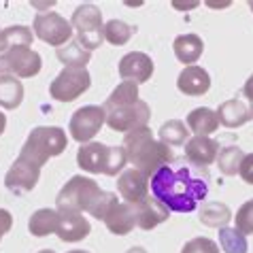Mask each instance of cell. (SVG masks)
Segmentation results:
<instances>
[{
  "instance_id": "obj_1",
  "label": "cell",
  "mask_w": 253,
  "mask_h": 253,
  "mask_svg": "<svg viewBox=\"0 0 253 253\" xmlns=\"http://www.w3.org/2000/svg\"><path fill=\"white\" fill-rule=\"evenodd\" d=\"M151 196L160 200L168 211L192 213L205 202L209 183L189 170L187 166H162L149 181Z\"/></svg>"
},
{
  "instance_id": "obj_2",
  "label": "cell",
  "mask_w": 253,
  "mask_h": 253,
  "mask_svg": "<svg viewBox=\"0 0 253 253\" xmlns=\"http://www.w3.org/2000/svg\"><path fill=\"white\" fill-rule=\"evenodd\" d=\"M124 149L128 162H132V168H136L147 177H153L162 166H168L174 160L172 147L153 138L149 126L128 132L124 138Z\"/></svg>"
},
{
  "instance_id": "obj_3",
  "label": "cell",
  "mask_w": 253,
  "mask_h": 253,
  "mask_svg": "<svg viewBox=\"0 0 253 253\" xmlns=\"http://www.w3.org/2000/svg\"><path fill=\"white\" fill-rule=\"evenodd\" d=\"M128 164V156H126L124 147H109L104 143H85L79 147L77 151V166L83 172H92V174H122Z\"/></svg>"
},
{
  "instance_id": "obj_4",
  "label": "cell",
  "mask_w": 253,
  "mask_h": 253,
  "mask_svg": "<svg viewBox=\"0 0 253 253\" xmlns=\"http://www.w3.org/2000/svg\"><path fill=\"white\" fill-rule=\"evenodd\" d=\"M66 145H68L66 132L62 128H58V126H37L28 134L19 156L32 160L34 164L43 168L51 158L60 156L66 149Z\"/></svg>"
},
{
  "instance_id": "obj_5",
  "label": "cell",
  "mask_w": 253,
  "mask_h": 253,
  "mask_svg": "<svg viewBox=\"0 0 253 253\" xmlns=\"http://www.w3.org/2000/svg\"><path fill=\"white\" fill-rule=\"evenodd\" d=\"M100 194H102V189L94 179L77 174V177L68 179V183L60 189L58 198H55V209L60 213H64V211L89 213V209L94 207V202L98 200Z\"/></svg>"
},
{
  "instance_id": "obj_6",
  "label": "cell",
  "mask_w": 253,
  "mask_h": 253,
  "mask_svg": "<svg viewBox=\"0 0 253 253\" xmlns=\"http://www.w3.org/2000/svg\"><path fill=\"white\" fill-rule=\"evenodd\" d=\"M70 26L77 30V43L87 51H94L104 43V22H102V11L96 4H81L77 6Z\"/></svg>"
},
{
  "instance_id": "obj_7",
  "label": "cell",
  "mask_w": 253,
  "mask_h": 253,
  "mask_svg": "<svg viewBox=\"0 0 253 253\" xmlns=\"http://www.w3.org/2000/svg\"><path fill=\"white\" fill-rule=\"evenodd\" d=\"M43 68V60L32 47H9L0 55V77L13 75L17 79H32Z\"/></svg>"
},
{
  "instance_id": "obj_8",
  "label": "cell",
  "mask_w": 253,
  "mask_h": 253,
  "mask_svg": "<svg viewBox=\"0 0 253 253\" xmlns=\"http://www.w3.org/2000/svg\"><path fill=\"white\" fill-rule=\"evenodd\" d=\"M92 85L87 68H64L49 85V96L58 102H73Z\"/></svg>"
},
{
  "instance_id": "obj_9",
  "label": "cell",
  "mask_w": 253,
  "mask_h": 253,
  "mask_svg": "<svg viewBox=\"0 0 253 253\" xmlns=\"http://www.w3.org/2000/svg\"><path fill=\"white\" fill-rule=\"evenodd\" d=\"M32 28H34V37L55 49L68 45L70 39H73V26H70V22H66L60 13H53V11L39 13L32 22Z\"/></svg>"
},
{
  "instance_id": "obj_10",
  "label": "cell",
  "mask_w": 253,
  "mask_h": 253,
  "mask_svg": "<svg viewBox=\"0 0 253 253\" xmlns=\"http://www.w3.org/2000/svg\"><path fill=\"white\" fill-rule=\"evenodd\" d=\"M104 124H107V111L98 107V104H87V107H81L73 113L68 130L73 140L85 145V143H92V138L100 132Z\"/></svg>"
},
{
  "instance_id": "obj_11",
  "label": "cell",
  "mask_w": 253,
  "mask_h": 253,
  "mask_svg": "<svg viewBox=\"0 0 253 253\" xmlns=\"http://www.w3.org/2000/svg\"><path fill=\"white\" fill-rule=\"evenodd\" d=\"M149 119H151V107L143 100L107 111V126L113 132H126V134L138 128H147Z\"/></svg>"
},
{
  "instance_id": "obj_12",
  "label": "cell",
  "mask_w": 253,
  "mask_h": 253,
  "mask_svg": "<svg viewBox=\"0 0 253 253\" xmlns=\"http://www.w3.org/2000/svg\"><path fill=\"white\" fill-rule=\"evenodd\" d=\"M39 177H41V166L34 164L32 160L19 156L11 164L9 170H6L4 185H6V189H11L13 194H26L37 187Z\"/></svg>"
},
{
  "instance_id": "obj_13",
  "label": "cell",
  "mask_w": 253,
  "mask_h": 253,
  "mask_svg": "<svg viewBox=\"0 0 253 253\" xmlns=\"http://www.w3.org/2000/svg\"><path fill=\"white\" fill-rule=\"evenodd\" d=\"M117 70H119V77H122L124 81H134L136 85H140V83H147L153 77L156 66H153V60L147 53L130 51L119 60Z\"/></svg>"
},
{
  "instance_id": "obj_14",
  "label": "cell",
  "mask_w": 253,
  "mask_h": 253,
  "mask_svg": "<svg viewBox=\"0 0 253 253\" xmlns=\"http://www.w3.org/2000/svg\"><path fill=\"white\" fill-rule=\"evenodd\" d=\"M117 194L130 205H138L149 196V177L136 168H126L117 177Z\"/></svg>"
},
{
  "instance_id": "obj_15",
  "label": "cell",
  "mask_w": 253,
  "mask_h": 253,
  "mask_svg": "<svg viewBox=\"0 0 253 253\" xmlns=\"http://www.w3.org/2000/svg\"><path fill=\"white\" fill-rule=\"evenodd\" d=\"M219 156V143L209 136H192L185 143V158L198 168H209L217 162Z\"/></svg>"
},
{
  "instance_id": "obj_16",
  "label": "cell",
  "mask_w": 253,
  "mask_h": 253,
  "mask_svg": "<svg viewBox=\"0 0 253 253\" xmlns=\"http://www.w3.org/2000/svg\"><path fill=\"white\" fill-rule=\"evenodd\" d=\"M217 117H219V126L223 128H241V126L249 124L253 119V107H249L241 98H230V100L221 102L217 109Z\"/></svg>"
},
{
  "instance_id": "obj_17",
  "label": "cell",
  "mask_w": 253,
  "mask_h": 253,
  "mask_svg": "<svg viewBox=\"0 0 253 253\" xmlns=\"http://www.w3.org/2000/svg\"><path fill=\"white\" fill-rule=\"evenodd\" d=\"M89 232H92V226H89V221L83 217V213H73V211L60 213V223H58V230H55L60 241L77 243V241H83Z\"/></svg>"
},
{
  "instance_id": "obj_18",
  "label": "cell",
  "mask_w": 253,
  "mask_h": 253,
  "mask_svg": "<svg viewBox=\"0 0 253 253\" xmlns=\"http://www.w3.org/2000/svg\"><path fill=\"white\" fill-rule=\"evenodd\" d=\"M177 87L185 96H205L211 89V77L202 66H185L177 77Z\"/></svg>"
},
{
  "instance_id": "obj_19",
  "label": "cell",
  "mask_w": 253,
  "mask_h": 253,
  "mask_svg": "<svg viewBox=\"0 0 253 253\" xmlns=\"http://www.w3.org/2000/svg\"><path fill=\"white\" fill-rule=\"evenodd\" d=\"M107 228L111 234H117V236H126L134 230L138 223H136V207L130 205V202H119L117 207L111 209V213L107 215Z\"/></svg>"
},
{
  "instance_id": "obj_20",
  "label": "cell",
  "mask_w": 253,
  "mask_h": 253,
  "mask_svg": "<svg viewBox=\"0 0 253 253\" xmlns=\"http://www.w3.org/2000/svg\"><path fill=\"white\" fill-rule=\"evenodd\" d=\"M134 207H136V223L140 230H153L170 217V211L162 205L160 200L153 198V196L151 198L147 196L143 202H138Z\"/></svg>"
},
{
  "instance_id": "obj_21",
  "label": "cell",
  "mask_w": 253,
  "mask_h": 253,
  "mask_svg": "<svg viewBox=\"0 0 253 253\" xmlns=\"http://www.w3.org/2000/svg\"><path fill=\"white\" fill-rule=\"evenodd\" d=\"M172 49H174V55H177V60L181 64L196 66V62L205 53V41H202L198 34H181V37L174 39Z\"/></svg>"
},
{
  "instance_id": "obj_22",
  "label": "cell",
  "mask_w": 253,
  "mask_h": 253,
  "mask_svg": "<svg viewBox=\"0 0 253 253\" xmlns=\"http://www.w3.org/2000/svg\"><path fill=\"white\" fill-rule=\"evenodd\" d=\"M187 128L194 132L196 136H209L213 132L219 130V117H217V111L200 107L194 109L192 113L187 115Z\"/></svg>"
},
{
  "instance_id": "obj_23",
  "label": "cell",
  "mask_w": 253,
  "mask_h": 253,
  "mask_svg": "<svg viewBox=\"0 0 253 253\" xmlns=\"http://www.w3.org/2000/svg\"><path fill=\"white\" fill-rule=\"evenodd\" d=\"M60 223V213L58 209H39L34 211L28 219V232L32 236H47V234H55Z\"/></svg>"
},
{
  "instance_id": "obj_24",
  "label": "cell",
  "mask_w": 253,
  "mask_h": 253,
  "mask_svg": "<svg viewBox=\"0 0 253 253\" xmlns=\"http://www.w3.org/2000/svg\"><path fill=\"white\" fill-rule=\"evenodd\" d=\"M198 219L202 221V226L221 230L230 223L232 211L228 209V205H223V202H205V205L198 209Z\"/></svg>"
},
{
  "instance_id": "obj_25",
  "label": "cell",
  "mask_w": 253,
  "mask_h": 253,
  "mask_svg": "<svg viewBox=\"0 0 253 253\" xmlns=\"http://www.w3.org/2000/svg\"><path fill=\"white\" fill-rule=\"evenodd\" d=\"M24 102V85L17 77L2 75L0 77V107L4 109H17Z\"/></svg>"
},
{
  "instance_id": "obj_26",
  "label": "cell",
  "mask_w": 253,
  "mask_h": 253,
  "mask_svg": "<svg viewBox=\"0 0 253 253\" xmlns=\"http://www.w3.org/2000/svg\"><path fill=\"white\" fill-rule=\"evenodd\" d=\"M92 51H87V49H83L79 43H75V41H70L68 45L55 49V58H58L64 68H85L87 62L92 60Z\"/></svg>"
},
{
  "instance_id": "obj_27",
  "label": "cell",
  "mask_w": 253,
  "mask_h": 253,
  "mask_svg": "<svg viewBox=\"0 0 253 253\" xmlns=\"http://www.w3.org/2000/svg\"><path fill=\"white\" fill-rule=\"evenodd\" d=\"M140 100L138 98V85L134 81H122L119 85L111 92V96L104 100L102 109L104 111H111V109H117V107H126V104H132Z\"/></svg>"
},
{
  "instance_id": "obj_28",
  "label": "cell",
  "mask_w": 253,
  "mask_h": 253,
  "mask_svg": "<svg viewBox=\"0 0 253 253\" xmlns=\"http://www.w3.org/2000/svg\"><path fill=\"white\" fill-rule=\"evenodd\" d=\"M160 140L168 147H181L189 140V128L181 119H168L160 128Z\"/></svg>"
},
{
  "instance_id": "obj_29",
  "label": "cell",
  "mask_w": 253,
  "mask_h": 253,
  "mask_svg": "<svg viewBox=\"0 0 253 253\" xmlns=\"http://www.w3.org/2000/svg\"><path fill=\"white\" fill-rule=\"evenodd\" d=\"M243 160H245V153L241 151V147H234V145L223 147V149H219V156H217V168L226 177H234L241 170Z\"/></svg>"
},
{
  "instance_id": "obj_30",
  "label": "cell",
  "mask_w": 253,
  "mask_h": 253,
  "mask_svg": "<svg viewBox=\"0 0 253 253\" xmlns=\"http://www.w3.org/2000/svg\"><path fill=\"white\" fill-rule=\"evenodd\" d=\"M134 32H136V28L122 22V19H111V22L104 24V41L111 45H115V47L126 45Z\"/></svg>"
},
{
  "instance_id": "obj_31",
  "label": "cell",
  "mask_w": 253,
  "mask_h": 253,
  "mask_svg": "<svg viewBox=\"0 0 253 253\" xmlns=\"http://www.w3.org/2000/svg\"><path fill=\"white\" fill-rule=\"evenodd\" d=\"M219 247L226 253H247L249 245H247V236L243 232H238L236 228H221L219 230Z\"/></svg>"
},
{
  "instance_id": "obj_32",
  "label": "cell",
  "mask_w": 253,
  "mask_h": 253,
  "mask_svg": "<svg viewBox=\"0 0 253 253\" xmlns=\"http://www.w3.org/2000/svg\"><path fill=\"white\" fill-rule=\"evenodd\" d=\"M119 202H117V196L113 192H104L102 189V194L98 196V200L94 202V207L89 209V215L94 217V219H107V215L111 213V209L117 207Z\"/></svg>"
},
{
  "instance_id": "obj_33",
  "label": "cell",
  "mask_w": 253,
  "mask_h": 253,
  "mask_svg": "<svg viewBox=\"0 0 253 253\" xmlns=\"http://www.w3.org/2000/svg\"><path fill=\"white\" fill-rule=\"evenodd\" d=\"M4 37L9 47H30L32 45V30L28 26H9L4 28Z\"/></svg>"
},
{
  "instance_id": "obj_34",
  "label": "cell",
  "mask_w": 253,
  "mask_h": 253,
  "mask_svg": "<svg viewBox=\"0 0 253 253\" xmlns=\"http://www.w3.org/2000/svg\"><path fill=\"white\" fill-rule=\"evenodd\" d=\"M181 253H219V245L211 241L209 236H196L183 245Z\"/></svg>"
},
{
  "instance_id": "obj_35",
  "label": "cell",
  "mask_w": 253,
  "mask_h": 253,
  "mask_svg": "<svg viewBox=\"0 0 253 253\" xmlns=\"http://www.w3.org/2000/svg\"><path fill=\"white\" fill-rule=\"evenodd\" d=\"M236 230L243 232L245 236L253 234V200H247L236 211Z\"/></svg>"
},
{
  "instance_id": "obj_36",
  "label": "cell",
  "mask_w": 253,
  "mask_h": 253,
  "mask_svg": "<svg viewBox=\"0 0 253 253\" xmlns=\"http://www.w3.org/2000/svg\"><path fill=\"white\" fill-rule=\"evenodd\" d=\"M238 174H241V179L245 181V183L253 185V153H249V156H245L243 164H241V170H238Z\"/></svg>"
},
{
  "instance_id": "obj_37",
  "label": "cell",
  "mask_w": 253,
  "mask_h": 253,
  "mask_svg": "<svg viewBox=\"0 0 253 253\" xmlns=\"http://www.w3.org/2000/svg\"><path fill=\"white\" fill-rule=\"evenodd\" d=\"M11 228H13V215L6 209H0V241Z\"/></svg>"
},
{
  "instance_id": "obj_38",
  "label": "cell",
  "mask_w": 253,
  "mask_h": 253,
  "mask_svg": "<svg viewBox=\"0 0 253 253\" xmlns=\"http://www.w3.org/2000/svg\"><path fill=\"white\" fill-rule=\"evenodd\" d=\"M243 96L253 104V75L249 77L247 81H245V85H243Z\"/></svg>"
},
{
  "instance_id": "obj_39",
  "label": "cell",
  "mask_w": 253,
  "mask_h": 253,
  "mask_svg": "<svg viewBox=\"0 0 253 253\" xmlns=\"http://www.w3.org/2000/svg\"><path fill=\"white\" fill-rule=\"evenodd\" d=\"M6 51H9V41L4 37V30H0V55L6 53Z\"/></svg>"
},
{
  "instance_id": "obj_40",
  "label": "cell",
  "mask_w": 253,
  "mask_h": 253,
  "mask_svg": "<svg viewBox=\"0 0 253 253\" xmlns=\"http://www.w3.org/2000/svg\"><path fill=\"white\" fill-rule=\"evenodd\" d=\"M55 2H32V6H37L39 11H43V9H49V6H53Z\"/></svg>"
},
{
  "instance_id": "obj_41",
  "label": "cell",
  "mask_w": 253,
  "mask_h": 253,
  "mask_svg": "<svg viewBox=\"0 0 253 253\" xmlns=\"http://www.w3.org/2000/svg\"><path fill=\"white\" fill-rule=\"evenodd\" d=\"M4 128H6V117H4L2 111H0V134L4 132Z\"/></svg>"
},
{
  "instance_id": "obj_42",
  "label": "cell",
  "mask_w": 253,
  "mask_h": 253,
  "mask_svg": "<svg viewBox=\"0 0 253 253\" xmlns=\"http://www.w3.org/2000/svg\"><path fill=\"white\" fill-rule=\"evenodd\" d=\"M209 6H211V9H219V6H221V9H226V6L230 4V2H219V4H217V2H207Z\"/></svg>"
},
{
  "instance_id": "obj_43",
  "label": "cell",
  "mask_w": 253,
  "mask_h": 253,
  "mask_svg": "<svg viewBox=\"0 0 253 253\" xmlns=\"http://www.w3.org/2000/svg\"><path fill=\"white\" fill-rule=\"evenodd\" d=\"M126 253H147L143 247H130L128 251H126Z\"/></svg>"
},
{
  "instance_id": "obj_44",
  "label": "cell",
  "mask_w": 253,
  "mask_h": 253,
  "mask_svg": "<svg viewBox=\"0 0 253 253\" xmlns=\"http://www.w3.org/2000/svg\"><path fill=\"white\" fill-rule=\"evenodd\" d=\"M68 253H89V251H83V249H73V251H68Z\"/></svg>"
},
{
  "instance_id": "obj_45",
  "label": "cell",
  "mask_w": 253,
  "mask_h": 253,
  "mask_svg": "<svg viewBox=\"0 0 253 253\" xmlns=\"http://www.w3.org/2000/svg\"><path fill=\"white\" fill-rule=\"evenodd\" d=\"M39 253H55V251H51V249H43V251H39Z\"/></svg>"
},
{
  "instance_id": "obj_46",
  "label": "cell",
  "mask_w": 253,
  "mask_h": 253,
  "mask_svg": "<svg viewBox=\"0 0 253 253\" xmlns=\"http://www.w3.org/2000/svg\"><path fill=\"white\" fill-rule=\"evenodd\" d=\"M249 9H251V13H253V0H251V2H249Z\"/></svg>"
}]
</instances>
